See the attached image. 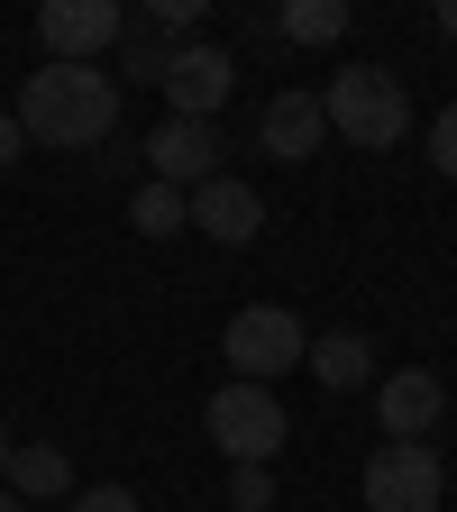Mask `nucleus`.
Instances as JSON below:
<instances>
[{"mask_svg":"<svg viewBox=\"0 0 457 512\" xmlns=\"http://www.w3.org/2000/svg\"><path fill=\"white\" fill-rule=\"evenodd\" d=\"M10 119L28 147H101L119 128V74H101V64H37L10 101Z\"/></svg>","mask_w":457,"mask_h":512,"instance_id":"nucleus-1","label":"nucleus"},{"mask_svg":"<svg viewBox=\"0 0 457 512\" xmlns=\"http://www.w3.org/2000/svg\"><path fill=\"white\" fill-rule=\"evenodd\" d=\"M320 128L348 138V147H366V156L403 147L412 138V92H403V74H394V64H339V74L320 83Z\"/></svg>","mask_w":457,"mask_h":512,"instance_id":"nucleus-2","label":"nucleus"},{"mask_svg":"<svg viewBox=\"0 0 457 512\" xmlns=\"http://www.w3.org/2000/svg\"><path fill=\"white\" fill-rule=\"evenodd\" d=\"M302 348H311V330L284 302H247V311H229V330H220V357H229L238 384H284L302 366Z\"/></svg>","mask_w":457,"mask_h":512,"instance_id":"nucleus-3","label":"nucleus"},{"mask_svg":"<svg viewBox=\"0 0 457 512\" xmlns=\"http://www.w3.org/2000/svg\"><path fill=\"white\" fill-rule=\"evenodd\" d=\"M202 421H211V439H220V458H229V467H275V448H284V430H293L275 384H238V375L211 394Z\"/></svg>","mask_w":457,"mask_h":512,"instance_id":"nucleus-4","label":"nucleus"},{"mask_svg":"<svg viewBox=\"0 0 457 512\" xmlns=\"http://www.w3.org/2000/svg\"><path fill=\"white\" fill-rule=\"evenodd\" d=\"M448 503V458L430 439H384L366 458V512H439Z\"/></svg>","mask_w":457,"mask_h":512,"instance_id":"nucleus-5","label":"nucleus"},{"mask_svg":"<svg viewBox=\"0 0 457 512\" xmlns=\"http://www.w3.org/2000/svg\"><path fill=\"white\" fill-rule=\"evenodd\" d=\"M138 147H147V183H165V192H202L220 174V156H229L220 119H165V128H147Z\"/></svg>","mask_w":457,"mask_h":512,"instance_id":"nucleus-6","label":"nucleus"},{"mask_svg":"<svg viewBox=\"0 0 457 512\" xmlns=\"http://www.w3.org/2000/svg\"><path fill=\"white\" fill-rule=\"evenodd\" d=\"M37 37H46V64H101V46L128 37V10L119 0H46Z\"/></svg>","mask_w":457,"mask_h":512,"instance_id":"nucleus-7","label":"nucleus"},{"mask_svg":"<svg viewBox=\"0 0 457 512\" xmlns=\"http://www.w3.org/2000/svg\"><path fill=\"white\" fill-rule=\"evenodd\" d=\"M229 92H238V55H229V46H174V64H165L174 119H220Z\"/></svg>","mask_w":457,"mask_h":512,"instance_id":"nucleus-8","label":"nucleus"},{"mask_svg":"<svg viewBox=\"0 0 457 512\" xmlns=\"http://www.w3.org/2000/svg\"><path fill=\"white\" fill-rule=\"evenodd\" d=\"M183 229H202L211 247H256V229H266V202H256L238 174H211L202 192H183Z\"/></svg>","mask_w":457,"mask_h":512,"instance_id":"nucleus-9","label":"nucleus"},{"mask_svg":"<svg viewBox=\"0 0 457 512\" xmlns=\"http://www.w3.org/2000/svg\"><path fill=\"white\" fill-rule=\"evenodd\" d=\"M439 412H448V384H439L430 366H394V375L375 384V421H384V439H430Z\"/></svg>","mask_w":457,"mask_h":512,"instance_id":"nucleus-10","label":"nucleus"},{"mask_svg":"<svg viewBox=\"0 0 457 512\" xmlns=\"http://www.w3.org/2000/svg\"><path fill=\"white\" fill-rule=\"evenodd\" d=\"M256 147H266L275 165H302L330 147V128H320V92H275L266 110H256Z\"/></svg>","mask_w":457,"mask_h":512,"instance_id":"nucleus-11","label":"nucleus"},{"mask_svg":"<svg viewBox=\"0 0 457 512\" xmlns=\"http://www.w3.org/2000/svg\"><path fill=\"white\" fill-rule=\"evenodd\" d=\"M302 366L330 384V394H357V384H375V339L366 330H330V339H311Z\"/></svg>","mask_w":457,"mask_h":512,"instance_id":"nucleus-12","label":"nucleus"},{"mask_svg":"<svg viewBox=\"0 0 457 512\" xmlns=\"http://www.w3.org/2000/svg\"><path fill=\"white\" fill-rule=\"evenodd\" d=\"M0 485H10L19 503L74 494V458H64V448H46V439H19V448H10V467H0Z\"/></svg>","mask_w":457,"mask_h":512,"instance_id":"nucleus-13","label":"nucleus"},{"mask_svg":"<svg viewBox=\"0 0 457 512\" xmlns=\"http://www.w3.org/2000/svg\"><path fill=\"white\" fill-rule=\"evenodd\" d=\"M275 37H293V46L348 37V0H284V10H275Z\"/></svg>","mask_w":457,"mask_h":512,"instance_id":"nucleus-14","label":"nucleus"},{"mask_svg":"<svg viewBox=\"0 0 457 512\" xmlns=\"http://www.w3.org/2000/svg\"><path fill=\"white\" fill-rule=\"evenodd\" d=\"M165 64H174V28L128 10V83H165Z\"/></svg>","mask_w":457,"mask_h":512,"instance_id":"nucleus-15","label":"nucleus"},{"mask_svg":"<svg viewBox=\"0 0 457 512\" xmlns=\"http://www.w3.org/2000/svg\"><path fill=\"white\" fill-rule=\"evenodd\" d=\"M128 229H138V238H174V229H183V192L138 183V202H128Z\"/></svg>","mask_w":457,"mask_h":512,"instance_id":"nucleus-16","label":"nucleus"},{"mask_svg":"<svg viewBox=\"0 0 457 512\" xmlns=\"http://www.w3.org/2000/svg\"><path fill=\"white\" fill-rule=\"evenodd\" d=\"M229 512H275V467H229Z\"/></svg>","mask_w":457,"mask_h":512,"instance_id":"nucleus-17","label":"nucleus"},{"mask_svg":"<svg viewBox=\"0 0 457 512\" xmlns=\"http://www.w3.org/2000/svg\"><path fill=\"white\" fill-rule=\"evenodd\" d=\"M64 512H138V494H128V485H74Z\"/></svg>","mask_w":457,"mask_h":512,"instance_id":"nucleus-18","label":"nucleus"},{"mask_svg":"<svg viewBox=\"0 0 457 512\" xmlns=\"http://www.w3.org/2000/svg\"><path fill=\"white\" fill-rule=\"evenodd\" d=\"M430 165H439V174L457 183V101H448V110L430 119Z\"/></svg>","mask_w":457,"mask_h":512,"instance_id":"nucleus-19","label":"nucleus"},{"mask_svg":"<svg viewBox=\"0 0 457 512\" xmlns=\"http://www.w3.org/2000/svg\"><path fill=\"white\" fill-rule=\"evenodd\" d=\"M19 156H28V138H19V119L0 110V165H19Z\"/></svg>","mask_w":457,"mask_h":512,"instance_id":"nucleus-20","label":"nucleus"},{"mask_svg":"<svg viewBox=\"0 0 457 512\" xmlns=\"http://www.w3.org/2000/svg\"><path fill=\"white\" fill-rule=\"evenodd\" d=\"M439 28H448V37H457V0H439Z\"/></svg>","mask_w":457,"mask_h":512,"instance_id":"nucleus-21","label":"nucleus"},{"mask_svg":"<svg viewBox=\"0 0 457 512\" xmlns=\"http://www.w3.org/2000/svg\"><path fill=\"white\" fill-rule=\"evenodd\" d=\"M10 448H19V439H10V421H0V467H10Z\"/></svg>","mask_w":457,"mask_h":512,"instance_id":"nucleus-22","label":"nucleus"},{"mask_svg":"<svg viewBox=\"0 0 457 512\" xmlns=\"http://www.w3.org/2000/svg\"><path fill=\"white\" fill-rule=\"evenodd\" d=\"M0 512H28V503H19V494H10V485H0Z\"/></svg>","mask_w":457,"mask_h":512,"instance_id":"nucleus-23","label":"nucleus"}]
</instances>
